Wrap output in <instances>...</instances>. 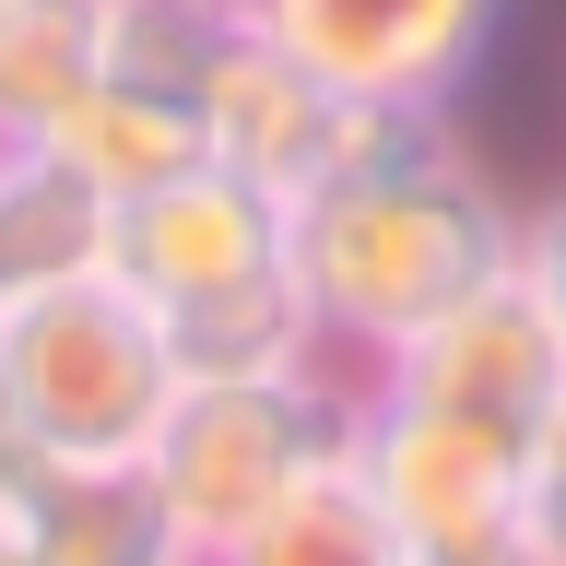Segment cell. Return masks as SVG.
<instances>
[{
	"mask_svg": "<svg viewBox=\"0 0 566 566\" xmlns=\"http://www.w3.org/2000/svg\"><path fill=\"white\" fill-rule=\"evenodd\" d=\"M106 83V0H0V154H24Z\"/></svg>",
	"mask_w": 566,
	"mask_h": 566,
	"instance_id": "cell-11",
	"label": "cell"
},
{
	"mask_svg": "<svg viewBox=\"0 0 566 566\" xmlns=\"http://www.w3.org/2000/svg\"><path fill=\"white\" fill-rule=\"evenodd\" d=\"M35 154H60L95 201H130V189H166L177 166H201V118H189V95H154V83H118L106 71Z\"/></svg>",
	"mask_w": 566,
	"mask_h": 566,
	"instance_id": "cell-12",
	"label": "cell"
},
{
	"mask_svg": "<svg viewBox=\"0 0 566 566\" xmlns=\"http://www.w3.org/2000/svg\"><path fill=\"white\" fill-rule=\"evenodd\" d=\"M295 248H283V201L272 189H248L237 166H177L166 189H130V201H106V237H95V272L142 307H201L224 283L248 272H283Z\"/></svg>",
	"mask_w": 566,
	"mask_h": 566,
	"instance_id": "cell-7",
	"label": "cell"
},
{
	"mask_svg": "<svg viewBox=\"0 0 566 566\" xmlns=\"http://www.w3.org/2000/svg\"><path fill=\"white\" fill-rule=\"evenodd\" d=\"M166 389H177L166 331L106 272H71L0 318V401L35 460H142Z\"/></svg>",
	"mask_w": 566,
	"mask_h": 566,
	"instance_id": "cell-3",
	"label": "cell"
},
{
	"mask_svg": "<svg viewBox=\"0 0 566 566\" xmlns=\"http://www.w3.org/2000/svg\"><path fill=\"white\" fill-rule=\"evenodd\" d=\"M354 484L378 495V520L413 543H460V531H507L520 520V437H495L472 413H437V401H401V389L354 378V424H343Z\"/></svg>",
	"mask_w": 566,
	"mask_h": 566,
	"instance_id": "cell-5",
	"label": "cell"
},
{
	"mask_svg": "<svg viewBox=\"0 0 566 566\" xmlns=\"http://www.w3.org/2000/svg\"><path fill=\"white\" fill-rule=\"evenodd\" d=\"M0 566H24V555H12V531H0Z\"/></svg>",
	"mask_w": 566,
	"mask_h": 566,
	"instance_id": "cell-20",
	"label": "cell"
},
{
	"mask_svg": "<svg viewBox=\"0 0 566 566\" xmlns=\"http://www.w3.org/2000/svg\"><path fill=\"white\" fill-rule=\"evenodd\" d=\"M0 531L24 566H201L189 531L154 507L142 460H35L0 484Z\"/></svg>",
	"mask_w": 566,
	"mask_h": 566,
	"instance_id": "cell-8",
	"label": "cell"
},
{
	"mask_svg": "<svg viewBox=\"0 0 566 566\" xmlns=\"http://www.w3.org/2000/svg\"><path fill=\"white\" fill-rule=\"evenodd\" d=\"M201 566H401V531L378 520V495L354 484V460H318L295 495H272L237 543H212Z\"/></svg>",
	"mask_w": 566,
	"mask_h": 566,
	"instance_id": "cell-14",
	"label": "cell"
},
{
	"mask_svg": "<svg viewBox=\"0 0 566 566\" xmlns=\"http://www.w3.org/2000/svg\"><path fill=\"white\" fill-rule=\"evenodd\" d=\"M520 531H531L543 566H566V401H555V424H543L531 460H520Z\"/></svg>",
	"mask_w": 566,
	"mask_h": 566,
	"instance_id": "cell-16",
	"label": "cell"
},
{
	"mask_svg": "<svg viewBox=\"0 0 566 566\" xmlns=\"http://www.w3.org/2000/svg\"><path fill=\"white\" fill-rule=\"evenodd\" d=\"M154 331H166L177 378H283V366H331V343H318V307H307V283H295V260H283V272L224 283V295H201V307H166Z\"/></svg>",
	"mask_w": 566,
	"mask_h": 566,
	"instance_id": "cell-10",
	"label": "cell"
},
{
	"mask_svg": "<svg viewBox=\"0 0 566 566\" xmlns=\"http://www.w3.org/2000/svg\"><path fill=\"white\" fill-rule=\"evenodd\" d=\"M354 378L331 366H283V378H177L154 437H142V484L189 531V555L237 543L272 495H295L318 460H343Z\"/></svg>",
	"mask_w": 566,
	"mask_h": 566,
	"instance_id": "cell-2",
	"label": "cell"
},
{
	"mask_svg": "<svg viewBox=\"0 0 566 566\" xmlns=\"http://www.w3.org/2000/svg\"><path fill=\"white\" fill-rule=\"evenodd\" d=\"M283 248H295V283L318 307L331 366H378L389 343H413L437 307H460L472 283H495L520 260V201L495 189V166L472 142H437L413 166L295 189Z\"/></svg>",
	"mask_w": 566,
	"mask_h": 566,
	"instance_id": "cell-1",
	"label": "cell"
},
{
	"mask_svg": "<svg viewBox=\"0 0 566 566\" xmlns=\"http://www.w3.org/2000/svg\"><path fill=\"white\" fill-rule=\"evenodd\" d=\"M507 272L531 283V307L555 318V343H566V189L520 212V260H507Z\"/></svg>",
	"mask_w": 566,
	"mask_h": 566,
	"instance_id": "cell-17",
	"label": "cell"
},
{
	"mask_svg": "<svg viewBox=\"0 0 566 566\" xmlns=\"http://www.w3.org/2000/svg\"><path fill=\"white\" fill-rule=\"evenodd\" d=\"M401 566H543V555H531V531L507 520V531H460V543H413Z\"/></svg>",
	"mask_w": 566,
	"mask_h": 566,
	"instance_id": "cell-18",
	"label": "cell"
},
{
	"mask_svg": "<svg viewBox=\"0 0 566 566\" xmlns=\"http://www.w3.org/2000/svg\"><path fill=\"white\" fill-rule=\"evenodd\" d=\"M354 378L401 389V401H437V413H472V424H495V437L531 449L555 424V401H566V343H555V318L531 307V283L495 272L460 307H437L413 343H389L378 366H354Z\"/></svg>",
	"mask_w": 566,
	"mask_h": 566,
	"instance_id": "cell-6",
	"label": "cell"
},
{
	"mask_svg": "<svg viewBox=\"0 0 566 566\" xmlns=\"http://www.w3.org/2000/svg\"><path fill=\"white\" fill-rule=\"evenodd\" d=\"M189 118H201V154L212 166H237L248 189H272V201H295L318 177V154H331V118H343V95L318 83V71H295L272 48V35L248 24L224 60L201 71V95H189Z\"/></svg>",
	"mask_w": 566,
	"mask_h": 566,
	"instance_id": "cell-9",
	"label": "cell"
},
{
	"mask_svg": "<svg viewBox=\"0 0 566 566\" xmlns=\"http://www.w3.org/2000/svg\"><path fill=\"white\" fill-rule=\"evenodd\" d=\"M95 237H106V201L60 154H35V142L0 154V318L24 307V295H48V283L95 272Z\"/></svg>",
	"mask_w": 566,
	"mask_h": 566,
	"instance_id": "cell-13",
	"label": "cell"
},
{
	"mask_svg": "<svg viewBox=\"0 0 566 566\" xmlns=\"http://www.w3.org/2000/svg\"><path fill=\"white\" fill-rule=\"evenodd\" d=\"M520 0H248L295 71L331 95H389V106H460L507 48Z\"/></svg>",
	"mask_w": 566,
	"mask_h": 566,
	"instance_id": "cell-4",
	"label": "cell"
},
{
	"mask_svg": "<svg viewBox=\"0 0 566 566\" xmlns=\"http://www.w3.org/2000/svg\"><path fill=\"white\" fill-rule=\"evenodd\" d=\"M24 472V424H12V401H0V484Z\"/></svg>",
	"mask_w": 566,
	"mask_h": 566,
	"instance_id": "cell-19",
	"label": "cell"
},
{
	"mask_svg": "<svg viewBox=\"0 0 566 566\" xmlns=\"http://www.w3.org/2000/svg\"><path fill=\"white\" fill-rule=\"evenodd\" d=\"M248 35V0H106V71L154 95H201V71Z\"/></svg>",
	"mask_w": 566,
	"mask_h": 566,
	"instance_id": "cell-15",
	"label": "cell"
}]
</instances>
